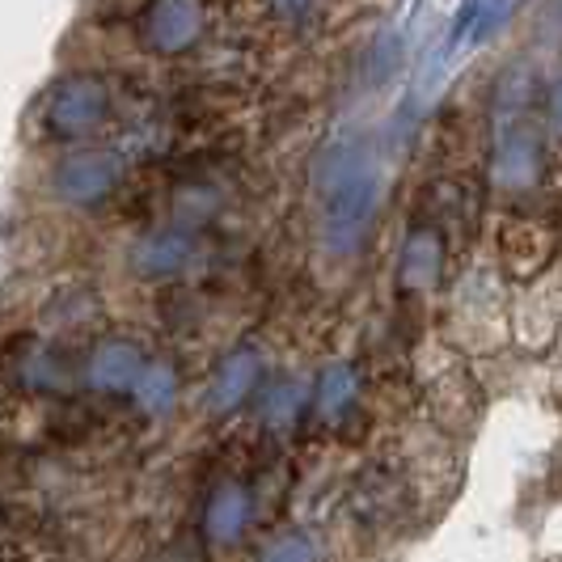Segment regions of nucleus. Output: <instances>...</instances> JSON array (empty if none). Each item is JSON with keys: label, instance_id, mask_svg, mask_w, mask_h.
<instances>
[{"label": "nucleus", "instance_id": "nucleus-1", "mask_svg": "<svg viewBox=\"0 0 562 562\" xmlns=\"http://www.w3.org/2000/svg\"><path fill=\"white\" fill-rule=\"evenodd\" d=\"M102 114H106V89L93 77H68L47 102V127L59 140H72L98 127Z\"/></svg>", "mask_w": 562, "mask_h": 562}, {"label": "nucleus", "instance_id": "nucleus-2", "mask_svg": "<svg viewBox=\"0 0 562 562\" xmlns=\"http://www.w3.org/2000/svg\"><path fill=\"white\" fill-rule=\"evenodd\" d=\"M114 161L98 157V153H81V157H68L56 169V195L64 203H98L114 187Z\"/></svg>", "mask_w": 562, "mask_h": 562}, {"label": "nucleus", "instance_id": "nucleus-3", "mask_svg": "<svg viewBox=\"0 0 562 562\" xmlns=\"http://www.w3.org/2000/svg\"><path fill=\"white\" fill-rule=\"evenodd\" d=\"M140 356L132 342H102L93 356H89V385L98 390H132L140 385Z\"/></svg>", "mask_w": 562, "mask_h": 562}, {"label": "nucleus", "instance_id": "nucleus-4", "mask_svg": "<svg viewBox=\"0 0 562 562\" xmlns=\"http://www.w3.org/2000/svg\"><path fill=\"white\" fill-rule=\"evenodd\" d=\"M246 516H250V507H246V495H237V491H225L216 507H212V516H207V529L216 541H237V533L246 529Z\"/></svg>", "mask_w": 562, "mask_h": 562}, {"label": "nucleus", "instance_id": "nucleus-5", "mask_svg": "<svg viewBox=\"0 0 562 562\" xmlns=\"http://www.w3.org/2000/svg\"><path fill=\"white\" fill-rule=\"evenodd\" d=\"M262 562H313V546L305 537H283L262 554Z\"/></svg>", "mask_w": 562, "mask_h": 562}]
</instances>
